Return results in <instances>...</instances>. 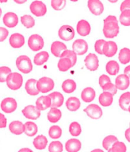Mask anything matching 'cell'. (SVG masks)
Listing matches in <instances>:
<instances>
[{"label":"cell","instance_id":"7a4b0ae2","mask_svg":"<svg viewBox=\"0 0 130 152\" xmlns=\"http://www.w3.org/2000/svg\"><path fill=\"white\" fill-rule=\"evenodd\" d=\"M6 84L10 90H19L23 85V77L22 76V74L16 73V72L11 73L7 77Z\"/></svg>","mask_w":130,"mask_h":152},{"label":"cell","instance_id":"f35d334b","mask_svg":"<svg viewBox=\"0 0 130 152\" xmlns=\"http://www.w3.org/2000/svg\"><path fill=\"white\" fill-rule=\"evenodd\" d=\"M62 129L59 125H53L49 129V136L52 139H58L62 136Z\"/></svg>","mask_w":130,"mask_h":152},{"label":"cell","instance_id":"f907efd6","mask_svg":"<svg viewBox=\"0 0 130 152\" xmlns=\"http://www.w3.org/2000/svg\"><path fill=\"white\" fill-rule=\"evenodd\" d=\"M110 78L108 76L105 75V74H102L100 77H99V85L100 87H103L104 85H106L108 83H110Z\"/></svg>","mask_w":130,"mask_h":152},{"label":"cell","instance_id":"83f0119b","mask_svg":"<svg viewBox=\"0 0 130 152\" xmlns=\"http://www.w3.org/2000/svg\"><path fill=\"white\" fill-rule=\"evenodd\" d=\"M66 106L67 109L70 112H75L79 110L81 106V102L77 97L72 96L66 100Z\"/></svg>","mask_w":130,"mask_h":152},{"label":"cell","instance_id":"d6a6232c","mask_svg":"<svg viewBox=\"0 0 130 152\" xmlns=\"http://www.w3.org/2000/svg\"><path fill=\"white\" fill-rule=\"evenodd\" d=\"M106 70L110 75H116L119 71V65L117 61H113V60L108 61L106 64Z\"/></svg>","mask_w":130,"mask_h":152},{"label":"cell","instance_id":"e0dca14e","mask_svg":"<svg viewBox=\"0 0 130 152\" xmlns=\"http://www.w3.org/2000/svg\"><path fill=\"white\" fill-rule=\"evenodd\" d=\"M67 50V46L61 41H56L51 45V53L56 57H61L62 54Z\"/></svg>","mask_w":130,"mask_h":152},{"label":"cell","instance_id":"f6af8a7d","mask_svg":"<svg viewBox=\"0 0 130 152\" xmlns=\"http://www.w3.org/2000/svg\"><path fill=\"white\" fill-rule=\"evenodd\" d=\"M62 57H66V58H69L70 61H72V66H75L77 63V54H75L73 50H67L62 54L60 58H62Z\"/></svg>","mask_w":130,"mask_h":152},{"label":"cell","instance_id":"7bdbcfd3","mask_svg":"<svg viewBox=\"0 0 130 152\" xmlns=\"http://www.w3.org/2000/svg\"><path fill=\"white\" fill-rule=\"evenodd\" d=\"M103 35L106 38H114L119 33V26L113 29H103Z\"/></svg>","mask_w":130,"mask_h":152},{"label":"cell","instance_id":"db71d44e","mask_svg":"<svg viewBox=\"0 0 130 152\" xmlns=\"http://www.w3.org/2000/svg\"><path fill=\"white\" fill-rule=\"evenodd\" d=\"M6 125H7V119L2 113H0V129H5Z\"/></svg>","mask_w":130,"mask_h":152},{"label":"cell","instance_id":"603a6c76","mask_svg":"<svg viewBox=\"0 0 130 152\" xmlns=\"http://www.w3.org/2000/svg\"><path fill=\"white\" fill-rule=\"evenodd\" d=\"M96 93L95 90L92 87H86L82 91L81 93V98L82 100L84 102H91L95 99Z\"/></svg>","mask_w":130,"mask_h":152},{"label":"cell","instance_id":"f1b7e54d","mask_svg":"<svg viewBox=\"0 0 130 152\" xmlns=\"http://www.w3.org/2000/svg\"><path fill=\"white\" fill-rule=\"evenodd\" d=\"M62 118V112L57 108H51L47 113V119L51 123H56Z\"/></svg>","mask_w":130,"mask_h":152},{"label":"cell","instance_id":"c3c4849f","mask_svg":"<svg viewBox=\"0 0 130 152\" xmlns=\"http://www.w3.org/2000/svg\"><path fill=\"white\" fill-rule=\"evenodd\" d=\"M102 90H103V92H107V93H110V94H112L113 96L116 95V93H117V88L116 87V86L112 83H108L106 85L102 87Z\"/></svg>","mask_w":130,"mask_h":152},{"label":"cell","instance_id":"4316f807","mask_svg":"<svg viewBox=\"0 0 130 152\" xmlns=\"http://www.w3.org/2000/svg\"><path fill=\"white\" fill-rule=\"evenodd\" d=\"M24 125L21 121H13L9 124V131L15 135H21L24 132Z\"/></svg>","mask_w":130,"mask_h":152},{"label":"cell","instance_id":"4fadbf2b","mask_svg":"<svg viewBox=\"0 0 130 152\" xmlns=\"http://www.w3.org/2000/svg\"><path fill=\"white\" fill-rule=\"evenodd\" d=\"M2 21H3V24L6 25V27L11 28L16 27L18 24V22H19L18 15L15 14L14 12H11L4 15Z\"/></svg>","mask_w":130,"mask_h":152},{"label":"cell","instance_id":"836d02e7","mask_svg":"<svg viewBox=\"0 0 130 152\" xmlns=\"http://www.w3.org/2000/svg\"><path fill=\"white\" fill-rule=\"evenodd\" d=\"M119 26L118 20L114 15H109L103 21V29H113Z\"/></svg>","mask_w":130,"mask_h":152},{"label":"cell","instance_id":"d6986e66","mask_svg":"<svg viewBox=\"0 0 130 152\" xmlns=\"http://www.w3.org/2000/svg\"><path fill=\"white\" fill-rule=\"evenodd\" d=\"M51 99L49 96H41L36 101V107L39 111H44L51 107Z\"/></svg>","mask_w":130,"mask_h":152},{"label":"cell","instance_id":"f5cc1de1","mask_svg":"<svg viewBox=\"0 0 130 152\" xmlns=\"http://www.w3.org/2000/svg\"><path fill=\"white\" fill-rule=\"evenodd\" d=\"M124 10H130V0H125L121 3L120 11L122 12Z\"/></svg>","mask_w":130,"mask_h":152},{"label":"cell","instance_id":"60d3db41","mask_svg":"<svg viewBox=\"0 0 130 152\" xmlns=\"http://www.w3.org/2000/svg\"><path fill=\"white\" fill-rule=\"evenodd\" d=\"M119 22L124 26H130V10H124L119 15Z\"/></svg>","mask_w":130,"mask_h":152},{"label":"cell","instance_id":"681fc988","mask_svg":"<svg viewBox=\"0 0 130 152\" xmlns=\"http://www.w3.org/2000/svg\"><path fill=\"white\" fill-rule=\"evenodd\" d=\"M106 41L103 39H99L95 42V50L99 54H103V48Z\"/></svg>","mask_w":130,"mask_h":152},{"label":"cell","instance_id":"be15d7a7","mask_svg":"<svg viewBox=\"0 0 130 152\" xmlns=\"http://www.w3.org/2000/svg\"><path fill=\"white\" fill-rule=\"evenodd\" d=\"M107 152H112V149L110 148L108 151H107Z\"/></svg>","mask_w":130,"mask_h":152},{"label":"cell","instance_id":"cb8c5ba5","mask_svg":"<svg viewBox=\"0 0 130 152\" xmlns=\"http://www.w3.org/2000/svg\"><path fill=\"white\" fill-rule=\"evenodd\" d=\"M98 101L103 107H109L113 102V96L110 93H107V92H103L99 96Z\"/></svg>","mask_w":130,"mask_h":152},{"label":"cell","instance_id":"d590c367","mask_svg":"<svg viewBox=\"0 0 130 152\" xmlns=\"http://www.w3.org/2000/svg\"><path fill=\"white\" fill-rule=\"evenodd\" d=\"M57 66H58V69L59 70V71L66 72L72 67V64L69 58L62 57V58L59 59Z\"/></svg>","mask_w":130,"mask_h":152},{"label":"cell","instance_id":"4dcf8cb0","mask_svg":"<svg viewBox=\"0 0 130 152\" xmlns=\"http://www.w3.org/2000/svg\"><path fill=\"white\" fill-rule=\"evenodd\" d=\"M130 105V92L123 93L119 99V106L125 112L128 111Z\"/></svg>","mask_w":130,"mask_h":152},{"label":"cell","instance_id":"94428289","mask_svg":"<svg viewBox=\"0 0 130 152\" xmlns=\"http://www.w3.org/2000/svg\"><path fill=\"white\" fill-rule=\"evenodd\" d=\"M2 9L0 8V18L2 16Z\"/></svg>","mask_w":130,"mask_h":152},{"label":"cell","instance_id":"11a10c76","mask_svg":"<svg viewBox=\"0 0 130 152\" xmlns=\"http://www.w3.org/2000/svg\"><path fill=\"white\" fill-rule=\"evenodd\" d=\"M125 137H126V139L130 143V127L125 132Z\"/></svg>","mask_w":130,"mask_h":152},{"label":"cell","instance_id":"6da1fadb","mask_svg":"<svg viewBox=\"0 0 130 152\" xmlns=\"http://www.w3.org/2000/svg\"><path fill=\"white\" fill-rule=\"evenodd\" d=\"M16 66L20 72L27 74L33 70V64L30 57L26 55H21L16 59Z\"/></svg>","mask_w":130,"mask_h":152},{"label":"cell","instance_id":"91938a15","mask_svg":"<svg viewBox=\"0 0 130 152\" xmlns=\"http://www.w3.org/2000/svg\"><path fill=\"white\" fill-rule=\"evenodd\" d=\"M91 152H104V151H103L102 149L96 148V149H94V150H92Z\"/></svg>","mask_w":130,"mask_h":152},{"label":"cell","instance_id":"816d5d0a","mask_svg":"<svg viewBox=\"0 0 130 152\" xmlns=\"http://www.w3.org/2000/svg\"><path fill=\"white\" fill-rule=\"evenodd\" d=\"M9 36V31L4 27H0V42H3Z\"/></svg>","mask_w":130,"mask_h":152},{"label":"cell","instance_id":"ee69618b","mask_svg":"<svg viewBox=\"0 0 130 152\" xmlns=\"http://www.w3.org/2000/svg\"><path fill=\"white\" fill-rule=\"evenodd\" d=\"M12 73V70L9 66H0V83H6L7 77Z\"/></svg>","mask_w":130,"mask_h":152},{"label":"cell","instance_id":"ab89813d","mask_svg":"<svg viewBox=\"0 0 130 152\" xmlns=\"http://www.w3.org/2000/svg\"><path fill=\"white\" fill-rule=\"evenodd\" d=\"M117 141L118 139L116 136H114V135L107 136L106 138H103V143H102L103 148L106 149L107 151H108L109 149L111 148V147L113 146V145L115 142H116Z\"/></svg>","mask_w":130,"mask_h":152},{"label":"cell","instance_id":"03108f58","mask_svg":"<svg viewBox=\"0 0 130 152\" xmlns=\"http://www.w3.org/2000/svg\"><path fill=\"white\" fill-rule=\"evenodd\" d=\"M7 2L6 0V1H0V2Z\"/></svg>","mask_w":130,"mask_h":152},{"label":"cell","instance_id":"5b68a950","mask_svg":"<svg viewBox=\"0 0 130 152\" xmlns=\"http://www.w3.org/2000/svg\"><path fill=\"white\" fill-rule=\"evenodd\" d=\"M84 112L87 115V116L91 119H100L103 116L102 109L97 104H90L84 109Z\"/></svg>","mask_w":130,"mask_h":152},{"label":"cell","instance_id":"003e7915","mask_svg":"<svg viewBox=\"0 0 130 152\" xmlns=\"http://www.w3.org/2000/svg\"><path fill=\"white\" fill-rule=\"evenodd\" d=\"M129 127H130V122H129Z\"/></svg>","mask_w":130,"mask_h":152},{"label":"cell","instance_id":"44dd1931","mask_svg":"<svg viewBox=\"0 0 130 152\" xmlns=\"http://www.w3.org/2000/svg\"><path fill=\"white\" fill-rule=\"evenodd\" d=\"M49 96L51 99V107L52 108H59L63 105L64 102V96L59 92H53L49 94Z\"/></svg>","mask_w":130,"mask_h":152},{"label":"cell","instance_id":"8992f818","mask_svg":"<svg viewBox=\"0 0 130 152\" xmlns=\"http://www.w3.org/2000/svg\"><path fill=\"white\" fill-rule=\"evenodd\" d=\"M59 37L65 41H69L75 38V30L71 25H65L61 26L59 30Z\"/></svg>","mask_w":130,"mask_h":152},{"label":"cell","instance_id":"8d00e7d4","mask_svg":"<svg viewBox=\"0 0 130 152\" xmlns=\"http://www.w3.org/2000/svg\"><path fill=\"white\" fill-rule=\"evenodd\" d=\"M21 22L27 28H31L35 25V20L30 15H24L21 17Z\"/></svg>","mask_w":130,"mask_h":152},{"label":"cell","instance_id":"484cf974","mask_svg":"<svg viewBox=\"0 0 130 152\" xmlns=\"http://www.w3.org/2000/svg\"><path fill=\"white\" fill-rule=\"evenodd\" d=\"M38 132V125L33 122H27L24 125V133L28 137H34Z\"/></svg>","mask_w":130,"mask_h":152},{"label":"cell","instance_id":"bcb514c9","mask_svg":"<svg viewBox=\"0 0 130 152\" xmlns=\"http://www.w3.org/2000/svg\"><path fill=\"white\" fill-rule=\"evenodd\" d=\"M66 5V0H52L51 6L54 10L59 11L65 8Z\"/></svg>","mask_w":130,"mask_h":152},{"label":"cell","instance_id":"7c38bea8","mask_svg":"<svg viewBox=\"0 0 130 152\" xmlns=\"http://www.w3.org/2000/svg\"><path fill=\"white\" fill-rule=\"evenodd\" d=\"M87 7L90 12L95 15H100L103 12L104 6L100 0H89L87 1Z\"/></svg>","mask_w":130,"mask_h":152},{"label":"cell","instance_id":"9a60e30c","mask_svg":"<svg viewBox=\"0 0 130 152\" xmlns=\"http://www.w3.org/2000/svg\"><path fill=\"white\" fill-rule=\"evenodd\" d=\"M25 39L23 34L20 33H14L9 38V44L13 48H21L25 45Z\"/></svg>","mask_w":130,"mask_h":152},{"label":"cell","instance_id":"d4e9b609","mask_svg":"<svg viewBox=\"0 0 130 152\" xmlns=\"http://www.w3.org/2000/svg\"><path fill=\"white\" fill-rule=\"evenodd\" d=\"M48 145V140L44 135H38L33 141V145L37 150H44Z\"/></svg>","mask_w":130,"mask_h":152},{"label":"cell","instance_id":"30bf717a","mask_svg":"<svg viewBox=\"0 0 130 152\" xmlns=\"http://www.w3.org/2000/svg\"><path fill=\"white\" fill-rule=\"evenodd\" d=\"M84 64L86 68L90 71H95L99 66V60L96 54L90 53L84 58Z\"/></svg>","mask_w":130,"mask_h":152},{"label":"cell","instance_id":"e7e4bbea","mask_svg":"<svg viewBox=\"0 0 130 152\" xmlns=\"http://www.w3.org/2000/svg\"><path fill=\"white\" fill-rule=\"evenodd\" d=\"M128 112L129 113H130V105H129V109H128Z\"/></svg>","mask_w":130,"mask_h":152},{"label":"cell","instance_id":"ba28073f","mask_svg":"<svg viewBox=\"0 0 130 152\" xmlns=\"http://www.w3.org/2000/svg\"><path fill=\"white\" fill-rule=\"evenodd\" d=\"M0 106H1V109L4 113H12L16 110L17 107H18V102L14 98L7 97V98L4 99L1 102Z\"/></svg>","mask_w":130,"mask_h":152},{"label":"cell","instance_id":"277c9868","mask_svg":"<svg viewBox=\"0 0 130 152\" xmlns=\"http://www.w3.org/2000/svg\"><path fill=\"white\" fill-rule=\"evenodd\" d=\"M37 86L39 92L42 93H46L53 90L55 86V83L53 80L48 77H41L39 80H38Z\"/></svg>","mask_w":130,"mask_h":152},{"label":"cell","instance_id":"3957f363","mask_svg":"<svg viewBox=\"0 0 130 152\" xmlns=\"http://www.w3.org/2000/svg\"><path fill=\"white\" fill-rule=\"evenodd\" d=\"M27 44L32 51H39L44 47V40L40 34H34L29 37Z\"/></svg>","mask_w":130,"mask_h":152},{"label":"cell","instance_id":"ffe728a7","mask_svg":"<svg viewBox=\"0 0 130 152\" xmlns=\"http://www.w3.org/2000/svg\"><path fill=\"white\" fill-rule=\"evenodd\" d=\"M65 148L67 152H79L82 149V142L77 138H70L66 141Z\"/></svg>","mask_w":130,"mask_h":152},{"label":"cell","instance_id":"9f6ffc18","mask_svg":"<svg viewBox=\"0 0 130 152\" xmlns=\"http://www.w3.org/2000/svg\"><path fill=\"white\" fill-rule=\"evenodd\" d=\"M124 74H126V75L130 79V65L127 66L124 69Z\"/></svg>","mask_w":130,"mask_h":152},{"label":"cell","instance_id":"8fae6325","mask_svg":"<svg viewBox=\"0 0 130 152\" xmlns=\"http://www.w3.org/2000/svg\"><path fill=\"white\" fill-rule=\"evenodd\" d=\"M72 50L77 55H84L88 50V45L84 39H77L72 44Z\"/></svg>","mask_w":130,"mask_h":152},{"label":"cell","instance_id":"e575fe53","mask_svg":"<svg viewBox=\"0 0 130 152\" xmlns=\"http://www.w3.org/2000/svg\"><path fill=\"white\" fill-rule=\"evenodd\" d=\"M119 61L122 64H126L130 62V49L123 48L119 52Z\"/></svg>","mask_w":130,"mask_h":152},{"label":"cell","instance_id":"7dc6e473","mask_svg":"<svg viewBox=\"0 0 130 152\" xmlns=\"http://www.w3.org/2000/svg\"><path fill=\"white\" fill-rule=\"evenodd\" d=\"M112 152H126V145L122 141H116L111 147Z\"/></svg>","mask_w":130,"mask_h":152},{"label":"cell","instance_id":"b9f144b4","mask_svg":"<svg viewBox=\"0 0 130 152\" xmlns=\"http://www.w3.org/2000/svg\"><path fill=\"white\" fill-rule=\"evenodd\" d=\"M49 152H62L63 151V145L59 141H52L48 147Z\"/></svg>","mask_w":130,"mask_h":152},{"label":"cell","instance_id":"7402d4cb","mask_svg":"<svg viewBox=\"0 0 130 152\" xmlns=\"http://www.w3.org/2000/svg\"><path fill=\"white\" fill-rule=\"evenodd\" d=\"M38 80L35 79H29L25 83V90L30 96H37L39 94V90L37 86Z\"/></svg>","mask_w":130,"mask_h":152},{"label":"cell","instance_id":"f546056e","mask_svg":"<svg viewBox=\"0 0 130 152\" xmlns=\"http://www.w3.org/2000/svg\"><path fill=\"white\" fill-rule=\"evenodd\" d=\"M50 54L47 51H40L34 57V64L37 66H42L48 61Z\"/></svg>","mask_w":130,"mask_h":152},{"label":"cell","instance_id":"5bb4252c","mask_svg":"<svg viewBox=\"0 0 130 152\" xmlns=\"http://www.w3.org/2000/svg\"><path fill=\"white\" fill-rule=\"evenodd\" d=\"M118 51V46L115 41H106L103 48V54L107 57H113Z\"/></svg>","mask_w":130,"mask_h":152},{"label":"cell","instance_id":"6f0895ef","mask_svg":"<svg viewBox=\"0 0 130 152\" xmlns=\"http://www.w3.org/2000/svg\"><path fill=\"white\" fill-rule=\"evenodd\" d=\"M18 152H34L31 149H30L29 148H21Z\"/></svg>","mask_w":130,"mask_h":152},{"label":"cell","instance_id":"6125c7cd","mask_svg":"<svg viewBox=\"0 0 130 152\" xmlns=\"http://www.w3.org/2000/svg\"><path fill=\"white\" fill-rule=\"evenodd\" d=\"M117 2L116 0V1H110V2H111V3H115V2Z\"/></svg>","mask_w":130,"mask_h":152},{"label":"cell","instance_id":"680465c9","mask_svg":"<svg viewBox=\"0 0 130 152\" xmlns=\"http://www.w3.org/2000/svg\"><path fill=\"white\" fill-rule=\"evenodd\" d=\"M14 2H16L17 4H24L25 2H27L26 0H22V1H18V0H14Z\"/></svg>","mask_w":130,"mask_h":152},{"label":"cell","instance_id":"1f68e13d","mask_svg":"<svg viewBox=\"0 0 130 152\" xmlns=\"http://www.w3.org/2000/svg\"><path fill=\"white\" fill-rule=\"evenodd\" d=\"M77 87L76 83L75 82V80L71 79L66 80L64 82L62 83V89L63 90V92H65L66 93H72L75 91Z\"/></svg>","mask_w":130,"mask_h":152},{"label":"cell","instance_id":"9c48e42d","mask_svg":"<svg viewBox=\"0 0 130 152\" xmlns=\"http://www.w3.org/2000/svg\"><path fill=\"white\" fill-rule=\"evenodd\" d=\"M22 114L27 119L37 120L40 117V111L33 105H29L22 109Z\"/></svg>","mask_w":130,"mask_h":152},{"label":"cell","instance_id":"52a82bcc","mask_svg":"<svg viewBox=\"0 0 130 152\" xmlns=\"http://www.w3.org/2000/svg\"><path fill=\"white\" fill-rule=\"evenodd\" d=\"M30 10L36 17H42L46 15L47 9L42 1H34L30 5Z\"/></svg>","mask_w":130,"mask_h":152},{"label":"cell","instance_id":"74e56055","mask_svg":"<svg viewBox=\"0 0 130 152\" xmlns=\"http://www.w3.org/2000/svg\"><path fill=\"white\" fill-rule=\"evenodd\" d=\"M69 133L73 137H78L82 134V129L80 124L77 122H72L69 125Z\"/></svg>","mask_w":130,"mask_h":152},{"label":"cell","instance_id":"ac0fdd59","mask_svg":"<svg viewBox=\"0 0 130 152\" xmlns=\"http://www.w3.org/2000/svg\"><path fill=\"white\" fill-rule=\"evenodd\" d=\"M130 85V79L126 74H119L115 80V86L117 90H125L128 89Z\"/></svg>","mask_w":130,"mask_h":152},{"label":"cell","instance_id":"2e32d148","mask_svg":"<svg viewBox=\"0 0 130 152\" xmlns=\"http://www.w3.org/2000/svg\"><path fill=\"white\" fill-rule=\"evenodd\" d=\"M76 30L78 34L80 36H83V37H85L87 36L88 34L91 33V25L87 21L84 19L80 20L78 24H77L76 26Z\"/></svg>","mask_w":130,"mask_h":152}]
</instances>
